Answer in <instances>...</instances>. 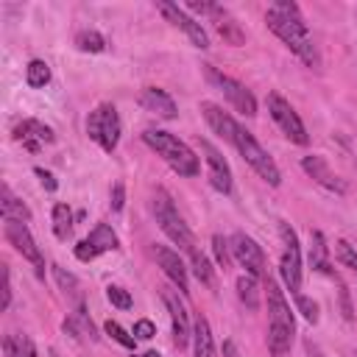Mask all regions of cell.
Listing matches in <instances>:
<instances>
[{"mask_svg": "<svg viewBox=\"0 0 357 357\" xmlns=\"http://www.w3.org/2000/svg\"><path fill=\"white\" fill-rule=\"evenodd\" d=\"M301 170L315 181V184H321L324 190H329V192H335V195H346V181L329 167V162L324 159V156H318V153H310V156H304L301 159Z\"/></svg>", "mask_w": 357, "mask_h": 357, "instance_id": "obj_16", "label": "cell"}, {"mask_svg": "<svg viewBox=\"0 0 357 357\" xmlns=\"http://www.w3.org/2000/svg\"><path fill=\"white\" fill-rule=\"evenodd\" d=\"M304 351H307V357H326V354H324L312 340H304Z\"/></svg>", "mask_w": 357, "mask_h": 357, "instance_id": "obj_42", "label": "cell"}, {"mask_svg": "<svg viewBox=\"0 0 357 357\" xmlns=\"http://www.w3.org/2000/svg\"><path fill=\"white\" fill-rule=\"evenodd\" d=\"M201 114H204V120L209 123V128H212L220 139L234 142V134H237V126H240V123H234V117H231L229 112H223L218 103L204 100V103H201Z\"/></svg>", "mask_w": 357, "mask_h": 357, "instance_id": "obj_20", "label": "cell"}, {"mask_svg": "<svg viewBox=\"0 0 357 357\" xmlns=\"http://www.w3.org/2000/svg\"><path fill=\"white\" fill-rule=\"evenodd\" d=\"M106 335H109L112 340H117L123 349H131V351L137 349V337H134V335H128L117 321H106Z\"/></svg>", "mask_w": 357, "mask_h": 357, "instance_id": "obj_35", "label": "cell"}, {"mask_svg": "<svg viewBox=\"0 0 357 357\" xmlns=\"http://www.w3.org/2000/svg\"><path fill=\"white\" fill-rule=\"evenodd\" d=\"M117 248H120L117 231H114L109 223H95V229H92L84 240L75 243L73 254H75V259H81V262H92L95 257H100V254H106V251H117Z\"/></svg>", "mask_w": 357, "mask_h": 357, "instance_id": "obj_13", "label": "cell"}, {"mask_svg": "<svg viewBox=\"0 0 357 357\" xmlns=\"http://www.w3.org/2000/svg\"><path fill=\"white\" fill-rule=\"evenodd\" d=\"M156 11L173 25V28H178V31H184L187 33V39H190V45L192 47H198V50H206L209 47V36H206V31H204V25L198 22V20H192L178 3H167V0H156Z\"/></svg>", "mask_w": 357, "mask_h": 357, "instance_id": "obj_12", "label": "cell"}, {"mask_svg": "<svg viewBox=\"0 0 357 357\" xmlns=\"http://www.w3.org/2000/svg\"><path fill=\"white\" fill-rule=\"evenodd\" d=\"M75 47L81 53H103L106 50V36L100 31H92V28H84L75 33Z\"/></svg>", "mask_w": 357, "mask_h": 357, "instance_id": "obj_29", "label": "cell"}, {"mask_svg": "<svg viewBox=\"0 0 357 357\" xmlns=\"http://www.w3.org/2000/svg\"><path fill=\"white\" fill-rule=\"evenodd\" d=\"M335 257L343 268H349L354 276H357V248L349 243V240H337L335 243Z\"/></svg>", "mask_w": 357, "mask_h": 357, "instance_id": "obj_33", "label": "cell"}, {"mask_svg": "<svg viewBox=\"0 0 357 357\" xmlns=\"http://www.w3.org/2000/svg\"><path fill=\"white\" fill-rule=\"evenodd\" d=\"M3 234L14 245V251L22 254V259H28L33 265V273L39 279H45V257H42V251H39V245H36L28 223H22V220H6L3 223Z\"/></svg>", "mask_w": 357, "mask_h": 357, "instance_id": "obj_10", "label": "cell"}, {"mask_svg": "<svg viewBox=\"0 0 357 357\" xmlns=\"http://www.w3.org/2000/svg\"><path fill=\"white\" fill-rule=\"evenodd\" d=\"M50 218H53V234L59 237V240H67L70 234H73V223H75V218H73V209L67 206V204H53V212H50Z\"/></svg>", "mask_w": 357, "mask_h": 357, "instance_id": "obj_26", "label": "cell"}, {"mask_svg": "<svg viewBox=\"0 0 357 357\" xmlns=\"http://www.w3.org/2000/svg\"><path fill=\"white\" fill-rule=\"evenodd\" d=\"M3 351H6V357H39L36 346L28 335H6L3 337Z\"/></svg>", "mask_w": 357, "mask_h": 357, "instance_id": "obj_27", "label": "cell"}, {"mask_svg": "<svg viewBox=\"0 0 357 357\" xmlns=\"http://www.w3.org/2000/svg\"><path fill=\"white\" fill-rule=\"evenodd\" d=\"M106 298H109L112 307H117V310H131V304H134L131 293H128L126 287H120V284H109V287H106Z\"/></svg>", "mask_w": 357, "mask_h": 357, "instance_id": "obj_36", "label": "cell"}, {"mask_svg": "<svg viewBox=\"0 0 357 357\" xmlns=\"http://www.w3.org/2000/svg\"><path fill=\"white\" fill-rule=\"evenodd\" d=\"M268 112H271L273 123L279 126V131H282L290 142H296V145H307V142H310V134H307V128H304L298 112H296L279 92H271V95H268Z\"/></svg>", "mask_w": 357, "mask_h": 357, "instance_id": "obj_9", "label": "cell"}, {"mask_svg": "<svg viewBox=\"0 0 357 357\" xmlns=\"http://www.w3.org/2000/svg\"><path fill=\"white\" fill-rule=\"evenodd\" d=\"M229 245H231V257L245 268V273H251L254 279H268L265 251L254 237H248L245 231H234Z\"/></svg>", "mask_w": 357, "mask_h": 357, "instance_id": "obj_11", "label": "cell"}, {"mask_svg": "<svg viewBox=\"0 0 357 357\" xmlns=\"http://www.w3.org/2000/svg\"><path fill=\"white\" fill-rule=\"evenodd\" d=\"M25 84H28L31 89H42V86H47V84H50V67H47V61H42V59H31L28 67H25Z\"/></svg>", "mask_w": 357, "mask_h": 357, "instance_id": "obj_30", "label": "cell"}, {"mask_svg": "<svg viewBox=\"0 0 357 357\" xmlns=\"http://www.w3.org/2000/svg\"><path fill=\"white\" fill-rule=\"evenodd\" d=\"M204 75H206V81L229 100V106H231L234 112H240V114H245V117H254V114H257V98H254V92H251L245 84H240L237 78L220 73V70L212 67V64H204Z\"/></svg>", "mask_w": 357, "mask_h": 357, "instance_id": "obj_7", "label": "cell"}, {"mask_svg": "<svg viewBox=\"0 0 357 357\" xmlns=\"http://www.w3.org/2000/svg\"><path fill=\"white\" fill-rule=\"evenodd\" d=\"M265 296H268V351L273 357H287L293 337H296V318L290 310V301L284 290L276 284V279H262Z\"/></svg>", "mask_w": 357, "mask_h": 357, "instance_id": "obj_2", "label": "cell"}, {"mask_svg": "<svg viewBox=\"0 0 357 357\" xmlns=\"http://www.w3.org/2000/svg\"><path fill=\"white\" fill-rule=\"evenodd\" d=\"M139 106H142L145 112L162 117V120H173V117L178 114L176 100H173L165 89H159V86H145V89L139 92Z\"/></svg>", "mask_w": 357, "mask_h": 357, "instance_id": "obj_19", "label": "cell"}, {"mask_svg": "<svg viewBox=\"0 0 357 357\" xmlns=\"http://www.w3.org/2000/svg\"><path fill=\"white\" fill-rule=\"evenodd\" d=\"M231 145L237 148V153L245 159V165H248L262 181H268L271 187H279V184H282V173H279L273 156L257 142V137H254L248 128L237 126V134H234V142H231Z\"/></svg>", "mask_w": 357, "mask_h": 357, "instance_id": "obj_5", "label": "cell"}, {"mask_svg": "<svg viewBox=\"0 0 357 357\" xmlns=\"http://www.w3.org/2000/svg\"><path fill=\"white\" fill-rule=\"evenodd\" d=\"M0 273H3V298H0V310H8V307H11V271H8V265H3Z\"/></svg>", "mask_w": 357, "mask_h": 357, "instance_id": "obj_39", "label": "cell"}, {"mask_svg": "<svg viewBox=\"0 0 357 357\" xmlns=\"http://www.w3.org/2000/svg\"><path fill=\"white\" fill-rule=\"evenodd\" d=\"M279 240H282V257H279V276L290 296L301 293V245L298 234L290 223L279 220Z\"/></svg>", "mask_w": 357, "mask_h": 357, "instance_id": "obj_6", "label": "cell"}, {"mask_svg": "<svg viewBox=\"0 0 357 357\" xmlns=\"http://www.w3.org/2000/svg\"><path fill=\"white\" fill-rule=\"evenodd\" d=\"M209 17H212V22H215L218 33L223 36V42H229V45H234V47H240V45L245 42V33H243L240 22H237V20H234L223 6H218V3H215V8L209 11Z\"/></svg>", "mask_w": 357, "mask_h": 357, "instance_id": "obj_21", "label": "cell"}, {"mask_svg": "<svg viewBox=\"0 0 357 357\" xmlns=\"http://www.w3.org/2000/svg\"><path fill=\"white\" fill-rule=\"evenodd\" d=\"M61 326H64L67 335H73V337H78V340H98V329H95L92 318L86 315L84 304H75V310L64 318Z\"/></svg>", "mask_w": 357, "mask_h": 357, "instance_id": "obj_22", "label": "cell"}, {"mask_svg": "<svg viewBox=\"0 0 357 357\" xmlns=\"http://www.w3.org/2000/svg\"><path fill=\"white\" fill-rule=\"evenodd\" d=\"M259 279H254L251 273H243L240 279H237V296H240V301L248 307V310H259V284H257Z\"/></svg>", "mask_w": 357, "mask_h": 357, "instance_id": "obj_28", "label": "cell"}, {"mask_svg": "<svg viewBox=\"0 0 357 357\" xmlns=\"http://www.w3.org/2000/svg\"><path fill=\"white\" fill-rule=\"evenodd\" d=\"M201 153H204V162H206L209 187H212L215 192H220V195H229V192H231V167H229V162H226L223 153H220L212 142H206V139H201Z\"/></svg>", "mask_w": 357, "mask_h": 357, "instance_id": "obj_15", "label": "cell"}, {"mask_svg": "<svg viewBox=\"0 0 357 357\" xmlns=\"http://www.w3.org/2000/svg\"><path fill=\"white\" fill-rule=\"evenodd\" d=\"M0 209H3V220H22V223L31 220V209L11 192L8 184H3L0 190Z\"/></svg>", "mask_w": 357, "mask_h": 357, "instance_id": "obj_25", "label": "cell"}, {"mask_svg": "<svg viewBox=\"0 0 357 357\" xmlns=\"http://www.w3.org/2000/svg\"><path fill=\"white\" fill-rule=\"evenodd\" d=\"M33 173L39 176V181H42V187H45L47 192H56V190H59V181L53 178L50 170H45V167H33Z\"/></svg>", "mask_w": 357, "mask_h": 357, "instance_id": "obj_41", "label": "cell"}, {"mask_svg": "<svg viewBox=\"0 0 357 357\" xmlns=\"http://www.w3.org/2000/svg\"><path fill=\"white\" fill-rule=\"evenodd\" d=\"M134 357H162L159 351H142V354H134Z\"/></svg>", "mask_w": 357, "mask_h": 357, "instance_id": "obj_44", "label": "cell"}, {"mask_svg": "<svg viewBox=\"0 0 357 357\" xmlns=\"http://www.w3.org/2000/svg\"><path fill=\"white\" fill-rule=\"evenodd\" d=\"M109 204H112L114 212H120V209L126 206V187H123V181H114L112 195H109Z\"/></svg>", "mask_w": 357, "mask_h": 357, "instance_id": "obj_40", "label": "cell"}, {"mask_svg": "<svg viewBox=\"0 0 357 357\" xmlns=\"http://www.w3.org/2000/svg\"><path fill=\"white\" fill-rule=\"evenodd\" d=\"M190 265H192V273H195V279H198L201 284H206V287H215V268L209 265V259H206L201 251L190 257Z\"/></svg>", "mask_w": 357, "mask_h": 357, "instance_id": "obj_31", "label": "cell"}, {"mask_svg": "<svg viewBox=\"0 0 357 357\" xmlns=\"http://www.w3.org/2000/svg\"><path fill=\"white\" fill-rule=\"evenodd\" d=\"M156 335V326H153V321H148V318H139L137 324H134V337L137 340H151Z\"/></svg>", "mask_w": 357, "mask_h": 357, "instance_id": "obj_38", "label": "cell"}, {"mask_svg": "<svg viewBox=\"0 0 357 357\" xmlns=\"http://www.w3.org/2000/svg\"><path fill=\"white\" fill-rule=\"evenodd\" d=\"M153 257H156L159 268L165 271V276L176 284V290H178L181 296H184V293H190L187 265H184V259L178 257V251H173V248H167V245H153Z\"/></svg>", "mask_w": 357, "mask_h": 357, "instance_id": "obj_18", "label": "cell"}, {"mask_svg": "<svg viewBox=\"0 0 357 357\" xmlns=\"http://www.w3.org/2000/svg\"><path fill=\"white\" fill-rule=\"evenodd\" d=\"M212 254H215V259H218V265L226 271L229 265H231V245H229V240H223L220 234H212Z\"/></svg>", "mask_w": 357, "mask_h": 357, "instance_id": "obj_34", "label": "cell"}, {"mask_svg": "<svg viewBox=\"0 0 357 357\" xmlns=\"http://www.w3.org/2000/svg\"><path fill=\"white\" fill-rule=\"evenodd\" d=\"M153 215H156V223H159V229L167 234V240H170V243H176L187 257L198 254V243H195V237H192L190 226H187V223H184V218L178 215V209H176V204H173L170 192H167V190H162V187L153 192Z\"/></svg>", "mask_w": 357, "mask_h": 357, "instance_id": "obj_4", "label": "cell"}, {"mask_svg": "<svg viewBox=\"0 0 357 357\" xmlns=\"http://www.w3.org/2000/svg\"><path fill=\"white\" fill-rule=\"evenodd\" d=\"M142 142L156 151V156H162L178 176L184 178H192L198 176L201 165H198V156L192 153V148L187 142H181L178 137H173L170 131H162V128H145L142 131Z\"/></svg>", "mask_w": 357, "mask_h": 357, "instance_id": "obj_3", "label": "cell"}, {"mask_svg": "<svg viewBox=\"0 0 357 357\" xmlns=\"http://www.w3.org/2000/svg\"><path fill=\"white\" fill-rule=\"evenodd\" d=\"M120 131H123L120 114H117V109L112 103H100V106H95L89 112V117H86V134H89L92 142H98L100 151L112 153L117 148V142H120Z\"/></svg>", "mask_w": 357, "mask_h": 357, "instance_id": "obj_8", "label": "cell"}, {"mask_svg": "<svg viewBox=\"0 0 357 357\" xmlns=\"http://www.w3.org/2000/svg\"><path fill=\"white\" fill-rule=\"evenodd\" d=\"M265 22L268 28L312 70L321 67V56H318V47L310 36V28H307V20L301 14V8L290 0H279L273 3L268 11H265Z\"/></svg>", "mask_w": 357, "mask_h": 357, "instance_id": "obj_1", "label": "cell"}, {"mask_svg": "<svg viewBox=\"0 0 357 357\" xmlns=\"http://www.w3.org/2000/svg\"><path fill=\"white\" fill-rule=\"evenodd\" d=\"M159 293H162V301H165L167 315H170L173 343H176V349H184L192 340V326H190V315H187V307L181 301V293L173 287H159Z\"/></svg>", "mask_w": 357, "mask_h": 357, "instance_id": "obj_14", "label": "cell"}, {"mask_svg": "<svg viewBox=\"0 0 357 357\" xmlns=\"http://www.w3.org/2000/svg\"><path fill=\"white\" fill-rule=\"evenodd\" d=\"M293 298H296V310H298L310 324H318V304H315L312 298H307L304 293H296Z\"/></svg>", "mask_w": 357, "mask_h": 357, "instance_id": "obj_37", "label": "cell"}, {"mask_svg": "<svg viewBox=\"0 0 357 357\" xmlns=\"http://www.w3.org/2000/svg\"><path fill=\"white\" fill-rule=\"evenodd\" d=\"M310 265H312V271L326 273V276L335 279V271H332V262H329V245H326V237L318 229L310 231Z\"/></svg>", "mask_w": 357, "mask_h": 357, "instance_id": "obj_24", "label": "cell"}, {"mask_svg": "<svg viewBox=\"0 0 357 357\" xmlns=\"http://www.w3.org/2000/svg\"><path fill=\"white\" fill-rule=\"evenodd\" d=\"M14 139L22 142L25 151L36 153V151H42L45 145H50V142L56 139V134H53V128H50L47 123L33 120V117H25L22 123L14 126Z\"/></svg>", "mask_w": 357, "mask_h": 357, "instance_id": "obj_17", "label": "cell"}, {"mask_svg": "<svg viewBox=\"0 0 357 357\" xmlns=\"http://www.w3.org/2000/svg\"><path fill=\"white\" fill-rule=\"evenodd\" d=\"M223 357H240V351H237L234 340H223Z\"/></svg>", "mask_w": 357, "mask_h": 357, "instance_id": "obj_43", "label": "cell"}, {"mask_svg": "<svg viewBox=\"0 0 357 357\" xmlns=\"http://www.w3.org/2000/svg\"><path fill=\"white\" fill-rule=\"evenodd\" d=\"M192 357H218L212 326H209V321L201 312L192 321Z\"/></svg>", "mask_w": 357, "mask_h": 357, "instance_id": "obj_23", "label": "cell"}, {"mask_svg": "<svg viewBox=\"0 0 357 357\" xmlns=\"http://www.w3.org/2000/svg\"><path fill=\"white\" fill-rule=\"evenodd\" d=\"M53 279H56L59 290H64L67 296H73V298H78V301H81V282H78L70 271H64V268L53 265Z\"/></svg>", "mask_w": 357, "mask_h": 357, "instance_id": "obj_32", "label": "cell"}]
</instances>
